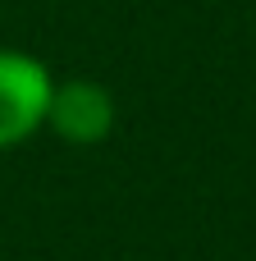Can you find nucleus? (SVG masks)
<instances>
[{
    "mask_svg": "<svg viewBox=\"0 0 256 261\" xmlns=\"http://www.w3.org/2000/svg\"><path fill=\"white\" fill-rule=\"evenodd\" d=\"M50 87L55 78L37 55L0 50V147H18L46 124Z\"/></svg>",
    "mask_w": 256,
    "mask_h": 261,
    "instance_id": "f257e3e1",
    "label": "nucleus"
},
{
    "mask_svg": "<svg viewBox=\"0 0 256 261\" xmlns=\"http://www.w3.org/2000/svg\"><path fill=\"white\" fill-rule=\"evenodd\" d=\"M46 124L73 142V147H92L101 138H110L115 128V96L92 83V78H69L50 87V106H46Z\"/></svg>",
    "mask_w": 256,
    "mask_h": 261,
    "instance_id": "f03ea898",
    "label": "nucleus"
}]
</instances>
